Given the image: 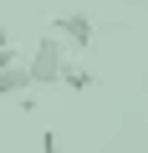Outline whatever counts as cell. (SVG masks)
<instances>
[{"mask_svg": "<svg viewBox=\"0 0 148 153\" xmlns=\"http://www.w3.org/2000/svg\"><path fill=\"white\" fill-rule=\"evenodd\" d=\"M36 153H61V133H41V148Z\"/></svg>", "mask_w": 148, "mask_h": 153, "instance_id": "obj_5", "label": "cell"}, {"mask_svg": "<svg viewBox=\"0 0 148 153\" xmlns=\"http://www.w3.org/2000/svg\"><path fill=\"white\" fill-rule=\"evenodd\" d=\"M21 92H31V71H26V61L0 66V97H21Z\"/></svg>", "mask_w": 148, "mask_h": 153, "instance_id": "obj_3", "label": "cell"}, {"mask_svg": "<svg viewBox=\"0 0 148 153\" xmlns=\"http://www.w3.org/2000/svg\"><path fill=\"white\" fill-rule=\"evenodd\" d=\"M66 41L56 36V31H46L36 46H31V56H26V71H31V87H56V76H61V61H66Z\"/></svg>", "mask_w": 148, "mask_h": 153, "instance_id": "obj_1", "label": "cell"}, {"mask_svg": "<svg viewBox=\"0 0 148 153\" xmlns=\"http://www.w3.org/2000/svg\"><path fill=\"white\" fill-rule=\"evenodd\" d=\"M5 41H10V36H5V26H0V46H5Z\"/></svg>", "mask_w": 148, "mask_h": 153, "instance_id": "obj_6", "label": "cell"}, {"mask_svg": "<svg viewBox=\"0 0 148 153\" xmlns=\"http://www.w3.org/2000/svg\"><path fill=\"white\" fill-rule=\"evenodd\" d=\"M56 82L66 87V92H92V71L87 66H71V51H66V61H61V76Z\"/></svg>", "mask_w": 148, "mask_h": 153, "instance_id": "obj_4", "label": "cell"}, {"mask_svg": "<svg viewBox=\"0 0 148 153\" xmlns=\"http://www.w3.org/2000/svg\"><path fill=\"white\" fill-rule=\"evenodd\" d=\"M51 31L66 41V46H77V51H87L92 46V36H97V26H92V16H82V10H66V16H51Z\"/></svg>", "mask_w": 148, "mask_h": 153, "instance_id": "obj_2", "label": "cell"}]
</instances>
